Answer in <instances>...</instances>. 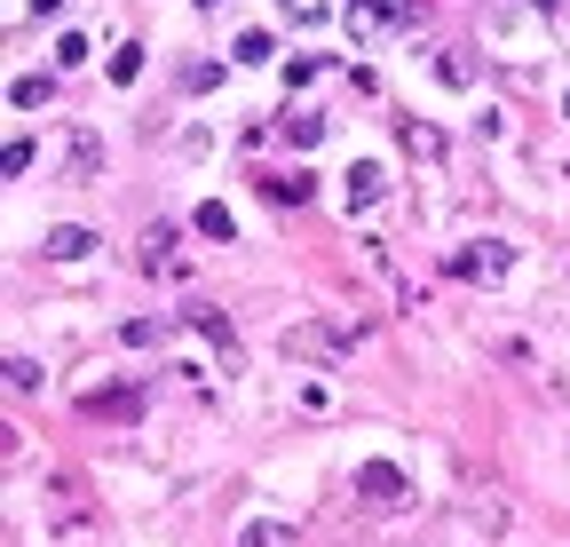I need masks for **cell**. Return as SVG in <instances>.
Segmentation results:
<instances>
[{"label":"cell","instance_id":"6da1fadb","mask_svg":"<svg viewBox=\"0 0 570 547\" xmlns=\"http://www.w3.org/2000/svg\"><path fill=\"white\" fill-rule=\"evenodd\" d=\"M348 500L365 508V516H396V508L412 500V476H404L396 460H356V476H348Z\"/></svg>","mask_w":570,"mask_h":547},{"label":"cell","instance_id":"7a4b0ae2","mask_svg":"<svg viewBox=\"0 0 570 547\" xmlns=\"http://www.w3.org/2000/svg\"><path fill=\"white\" fill-rule=\"evenodd\" d=\"M508 262H515V246L508 238H475V246H452V279H468V286H491V279H508Z\"/></svg>","mask_w":570,"mask_h":547},{"label":"cell","instance_id":"3957f363","mask_svg":"<svg viewBox=\"0 0 570 547\" xmlns=\"http://www.w3.org/2000/svg\"><path fill=\"white\" fill-rule=\"evenodd\" d=\"M341 198H348V215H373L381 198H389V167H381V159H356V167L341 175Z\"/></svg>","mask_w":570,"mask_h":547},{"label":"cell","instance_id":"277c9868","mask_svg":"<svg viewBox=\"0 0 570 547\" xmlns=\"http://www.w3.org/2000/svg\"><path fill=\"white\" fill-rule=\"evenodd\" d=\"M80 413H88V421H119V429H135V421H142V389H135V381L96 389V397H80Z\"/></svg>","mask_w":570,"mask_h":547},{"label":"cell","instance_id":"5b68a950","mask_svg":"<svg viewBox=\"0 0 570 547\" xmlns=\"http://www.w3.org/2000/svg\"><path fill=\"white\" fill-rule=\"evenodd\" d=\"M356 341V325H294L285 333V358H341Z\"/></svg>","mask_w":570,"mask_h":547},{"label":"cell","instance_id":"8992f818","mask_svg":"<svg viewBox=\"0 0 570 547\" xmlns=\"http://www.w3.org/2000/svg\"><path fill=\"white\" fill-rule=\"evenodd\" d=\"M183 318H190V325H198V333L214 341V350H223V365L238 373V333H230V318H223V310H206V302H190Z\"/></svg>","mask_w":570,"mask_h":547},{"label":"cell","instance_id":"52a82bcc","mask_svg":"<svg viewBox=\"0 0 570 547\" xmlns=\"http://www.w3.org/2000/svg\"><path fill=\"white\" fill-rule=\"evenodd\" d=\"M88 246H96V238H88V231H80V223H56V231H48V238H40V254H48V262H80V254H88Z\"/></svg>","mask_w":570,"mask_h":547},{"label":"cell","instance_id":"ba28073f","mask_svg":"<svg viewBox=\"0 0 570 547\" xmlns=\"http://www.w3.org/2000/svg\"><path fill=\"white\" fill-rule=\"evenodd\" d=\"M396 9H389V0H341V25L356 32V40H365V32H381Z\"/></svg>","mask_w":570,"mask_h":547},{"label":"cell","instance_id":"9c48e42d","mask_svg":"<svg viewBox=\"0 0 570 547\" xmlns=\"http://www.w3.org/2000/svg\"><path fill=\"white\" fill-rule=\"evenodd\" d=\"M262 183V198H269V207H302V198H309V175L294 167V175H254Z\"/></svg>","mask_w":570,"mask_h":547},{"label":"cell","instance_id":"30bf717a","mask_svg":"<svg viewBox=\"0 0 570 547\" xmlns=\"http://www.w3.org/2000/svg\"><path fill=\"white\" fill-rule=\"evenodd\" d=\"M48 96H56V80H48V72H24V80H9V104H17V111H40Z\"/></svg>","mask_w":570,"mask_h":547},{"label":"cell","instance_id":"8fae6325","mask_svg":"<svg viewBox=\"0 0 570 547\" xmlns=\"http://www.w3.org/2000/svg\"><path fill=\"white\" fill-rule=\"evenodd\" d=\"M238 547H294V524L262 516V524H246V531H238Z\"/></svg>","mask_w":570,"mask_h":547},{"label":"cell","instance_id":"7c38bea8","mask_svg":"<svg viewBox=\"0 0 570 547\" xmlns=\"http://www.w3.org/2000/svg\"><path fill=\"white\" fill-rule=\"evenodd\" d=\"M96 167H104V144H96V135L80 127V135H71V183H88Z\"/></svg>","mask_w":570,"mask_h":547},{"label":"cell","instance_id":"4fadbf2b","mask_svg":"<svg viewBox=\"0 0 570 547\" xmlns=\"http://www.w3.org/2000/svg\"><path fill=\"white\" fill-rule=\"evenodd\" d=\"M190 223H198V238H238V223H230V207H223V198H206V207H198Z\"/></svg>","mask_w":570,"mask_h":547},{"label":"cell","instance_id":"5bb4252c","mask_svg":"<svg viewBox=\"0 0 570 547\" xmlns=\"http://www.w3.org/2000/svg\"><path fill=\"white\" fill-rule=\"evenodd\" d=\"M167 246H175V223H151V231H142V254H135V262H142V270H159Z\"/></svg>","mask_w":570,"mask_h":547},{"label":"cell","instance_id":"9a60e30c","mask_svg":"<svg viewBox=\"0 0 570 547\" xmlns=\"http://www.w3.org/2000/svg\"><path fill=\"white\" fill-rule=\"evenodd\" d=\"M396 135H404V152H420V159H436V152H444V135H436V127H420V119H404Z\"/></svg>","mask_w":570,"mask_h":547},{"label":"cell","instance_id":"2e32d148","mask_svg":"<svg viewBox=\"0 0 570 547\" xmlns=\"http://www.w3.org/2000/svg\"><path fill=\"white\" fill-rule=\"evenodd\" d=\"M111 80H119V88H135V80H142V48H135V40H127V48H111Z\"/></svg>","mask_w":570,"mask_h":547},{"label":"cell","instance_id":"e0dca14e","mask_svg":"<svg viewBox=\"0 0 570 547\" xmlns=\"http://www.w3.org/2000/svg\"><path fill=\"white\" fill-rule=\"evenodd\" d=\"M119 341H127V350H151V341H159V318H127Z\"/></svg>","mask_w":570,"mask_h":547},{"label":"cell","instance_id":"ac0fdd59","mask_svg":"<svg viewBox=\"0 0 570 547\" xmlns=\"http://www.w3.org/2000/svg\"><path fill=\"white\" fill-rule=\"evenodd\" d=\"M9 389L32 397V389H40V358H9Z\"/></svg>","mask_w":570,"mask_h":547},{"label":"cell","instance_id":"d6986e66","mask_svg":"<svg viewBox=\"0 0 570 547\" xmlns=\"http://www.w3.org/2000/svg\"><path fill=\"white\" fill-rule=\"evenodd\" d=\"M285 135H294V144L309 152V144H317V135H325V119H317V111H294V119H285Z\"/></svg>","mask_w":570,"mask_h":547},{"label":"cell","instance_id":"ffe728a7","mask_svg":"<svg viewBox=\"0 0 570 547\" xmlns=\"http://www.w3.org/2000/svg\"><path fill=\"white\" fill-rule=\"evenodd\" d=\"M436 80H444V88H468V56H460V48L436 56Z\"/></svg>","mask_w":570,"mask_h":547},{"label":"cell","instance_id":"44dd1931","mask_svg":"<svg viewBox=\"0 0 570 547\" xmlns=\"http://www.w3.org/2000/svg\"><path fill=\"white\" fill-rule=\"evenodd\" d=\"M32 159H40V152H32V135H17V144L0 152V167H9V175H32Z\"/></svg>","mask_w":570,"mask_h":547},{"label":"cell","instance_id":"7402d4cb","mask_svg":"<svg viewBox=\"0 0 570 547\" xmlns=\"http://www.w3.org/2000/svg\"><path fill=\"white\" fill-rule=\"evenodd\" d=\"M183 88H190V96H206V88H223V64H190V72H183Z\"/></svg>","mask_w":570,"mask_h":547},{"label":"cell","instance_id":"603a6c76","mask_svg":"<svg viewBox=\"0 0 570 547\" xmlns=\"http://www.w3.org/2000/svg\"><path fill=\"white\" fill-rule=\"evenodd\" d=\"M238 64H269V32H238Z\"/></svg>","mask_w":570,"mask_h":547},{"label":"cell","instance_id":"cb8c5ba5","mask_svg":"<svg viewBox=\"0 0 570 547\" xmlns=\"http://www.w3.org/2000/svg\"><path fill=\"white\" fill-rule=\"evenodd\" d=\"M32 17H63V0H32Z\"/></svg>","mask_w":570,"mask_h":547},{"label":"cell","instance_id":"d4e9b609","mask_svg":"<svg viewBox=\"0 0 570 547\" xmlns=\"http://www.w3.org/2000/svg\"><path fill=\"white\" fill-rule=\"evenodd\" d=\"M523 9H539V17H554V9H562V0H523Z\"/></svg>","mask_w":570,"mask_h":547},{"label":"cell","instance_id":"484cf974","mask_svg":"<svg viewBox=\"0 0 570 547\" xmlns=\"http://www.w3.org/2000/svg\"><path fill=\"white\" fill-rule=\"evenodd\" d=\"M198 9H223V0H198Z\"/></svg>","mask_w":570,"mask_h":547}]
</instances>
